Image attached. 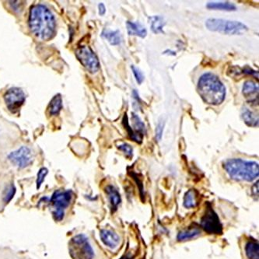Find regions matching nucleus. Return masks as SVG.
<instances>
[{
	"instance_id": "nucleus-10",
	"label": "nucleus",
	"mask_w": 259,
	"mask_h": 259,
	"mask_svg": "<svg viewBox=\"0 0 259 259\" xmlns=\"http://www.w3.org/2000/svg\"><path fill=\"white\" fill-rule=\"evenodd\" d=\"M26 99L24 91L18 88H12L6 92L4 101L7 108L12 113H16L20 110Z\"/></svg>"
},
{
	"instance_id": "nucleus-30",
	"label": "nucleus",
	"mask_w": 259,
	"mask_h": 259,
	"mask_svg": "<svg viewBox=\"0 0 259 259\" xmlns=\"http://www.w3.org/2000/svg\"><path fill=\"white\" fill-rule=\"evenodd\" d=\"M252 192L254 196H258V182L254 184L252 188Z\"/></svg>"
},
{
	"instance_id": "nucleus-8",
	"label": "nucleus",
	"mask_w": 259,
	"mask_h": 259,
	"mask_svg": "<svg viewBox=\"0 0 259 259\" xmlns=\"http://www.w3.org/2000/svg\"><path fill=\"white\" fill-rule=\"evenodd\" d=\"M132 127H131L128 122L127 115L125 114L124 116L123 124L125 129L127 130L129 137L136 143H141L143 141V136L146 133L144 123L139 119V117L134 113L132 114Z\"/></svg>"
},
{
	"instance_id": "nucleus-19",
	"label": "nucleus",
	"mask_w": 259,
	"mask_h": 259,
	"mask_svg": "<svg viewBox=\"0 0 259 259\" xmlns=\"http://www.w3.org/2000/svg\"><path fill=\"white\" fill-rule=\"evenodd\" d=\"M102 35L112 45H119L122 41L119 31H111V30L105 29L102 32Z\"/></svg>"
},
{
	"instance_id": "nucleus-13",
	"label": "nucleus",
	"mask_w": 259,
	"mask_h": 259,
	"mask_svg": "<svg viewBox=\"0 0 259 259\" xmlns=\"http://www.w3.org/2000/svg\"><path fill=\"white\" fill-rule=\"evenodd\" d=\"M100 236H101L102 242L107 247L115 249L119 246L120 237L115 232L112 231V230L104 229V230H102V231H101Z\"/></svg>"
},
{
	"instance_id": "nucleus-1",
	"label": "nucleus",
	"mask_w": 259,
	"mask_h": 259,
	"mask_svg": "<svg viewBox=\"0 0 259 259\" xmlns=\"http://www.w3.org/2000/svg\"><path fill=\"white\" fill-rule=\"evenodd\" d=\"M28 25L33 35L41 41L52 39L56 32L55 17L48 7L42 4L31 7Z\"/></svg>"
},
{
	"instance_id": "nucleus-11",
	"label": "nucleus",
	"mask_w": 259,
	"mask_h": 259,
	"mask_svg": "<svg viewBox=\"0 0 259 259\" xmlns=\"http://www.w3.org/2000/svg\"><path fill=\"white\" fill-rule=\"evenodd\" d=\"M8 159L14 166H18L20 169H24L32 163L34 154L30 148L21 146L15 151L11 152Z\"/></svg>"
},
{
	"instance_id": "nucleus-24",
	"label": "nucleus",
	"mask_w": 259,
	"mask_h": 259,
	"mask_svg": "<svg viewBox=\"0 0 259 259\" xmlns=\"http://www.w3.org/2000/svg\"><path fill=\"white\" fill-rule=\"evenodd\" d=\"M16 189L14 187V185H11V186L7 187L5 189V192L4 194V200L6 203H9L11 199L14 197V194H15Z\"/></svg>"
},
{
	"instance_id": "nucleus-7",
	"label": "nucleus",
	"mask_w": 259,
	"mask_h": 259,
	"mask_svg": "<svg viewBox=\"0 0 259 259\" xmlns=\"http://www.w3.org/2000/svg\"><path fill=\"white\" fill-rule=\"evenodd\" d=\"M76 58L82 66L91 73H96L100 69V62L98 56L89 46L82 45L76 51Z\"/></svg>"
},
{
	"instance_id": "nucleus-26",
	"label": "nucleus",
	"mask_w": 259,
	"mask_h": 259,
	"mask_svg": "<svg viewBox=\"0 0 259 259\" xmlns=\"http://www.w3.org/2000/svg\"><path fill=\"white\" fill-rule=\"evenodd\" d=\"M131 69H132V72L134 74L136 82H137L139 84H141V83L143 82V80H144L145 78L143 72H142L139 68L136 67L135 65H132Z\"/></svg>"
},
{
	"instance_id": "nucleus-3",
	"label": "nucleus",
	"mask_w": 259,
	"mask_h": 259,
	"mask_svg": "<svg viewBox=\"0 0 259 259\" xmlns=\"http://www.w3.org/2000/svg\"><path fill=\"white\" fill-rule=\"evenodd\" d=\"M223 167L233 180L252 182L258 177V163L254 161L230 159L225 161Z\"/></svg>"
},
{
	"instance_id": "nucleus-17",
	"label": "nucleus",
	"mask_w": 259,
	"mask_h": 259,
	"mask_svg": "<svg viewBox=\"0 0 259 259\" xmlns=\"http://www.w3.org/2000/svg\"><path fill=\"white\" fill-rule=\"evenodd\" d=\"M241 117L246 125L250 127H257L258 125V116L254 112L249 110L248 108H243L241 111Z\"/></svg>"
},
{
	"instance_id": "nucleus-20",
	"label": "nucleus",
	"mask_w": 259,
	"mask_h": 259,
	"mask_svg": "<svg viewBox=\"0 0 259 259\" xmlns=\"http://www.w3.org/2000/svg\"><path fill=\"white\" fill-rule=\"evenodd\" d=\"M208 9L218 10V11H235L237 7L230 2H211L206 5Z\"/></svg>"
},
{
	"instance_id": "nucleus-6",
	"label": "nucleus",
	"mask_w": 259,
	"mask_h": 259,
	"mask_svg": "<svg viewBox=\"0 0 259 259\" xmlns=\"http://www.w3.org/2000/svg\"><path fill=\"white\" fill-rule=\"evenodd\" d=\"M72 191L58 190L54 192L51 198V204L53 209V216L56 221H61L64 218L65 212L72 201Z\"/></svg>"
},
{
	"instance_id": "nucleus-9",
	"label": "nucleus",
	"mask_w": 259,
	"mask_h": 259,
	"mask_svg": "<svg viewBox=\"0 0 259 259\" xmlns=\"http://www.w3.org/2000/svg\"><path fill=\"white\" fill-rule=\"evenodd\" d=\"M201 227L210 234H220L223 231L220 218L210 204H208L207 210L202 218Z\"/></svg>"
},
{
	"instance_id": "nucleus-27",
	"label": "nucleus",
	"mask_w": 259,
	"mask_h": 259,
	"mask_svg": "<svg viewBox=\"0 0 259 259\" xmlns=\"http://www.w3.org/2000/svg\"><path fill=\"white\" fill-rule=\"evenodd\" d=\"M48 175V170L45 167L40 169L38 173V179H37V189L41 187V184L43 183L46 175Z\"/></svg>"
},
{
	"instance_id": "nucleus-16",
	"label": "nucleus",
	"mask_w": 259,
	"mask_h": 259,
	"mask_svg": "<svg viewBox=\"0 0 259 259\" xmlns=\"http://www.w3.org/2000/svg\"><path fill=\"white\" fill-rule=\"evenodd\" d=\"M201 234V230L197 227H190L189 229L182 230L178 234L179 241H186L196 238Z\"/></svg>"
},
{
	"instance_id": "nucleus-28",
	"label": "nucleus",
	"mask_w": 259,
	"mask_h": 259,
	"mask_svg": "<svg viewBox=\"0 0 259 259\" xmlns=\"http://www.w3.org/2000/svg\"><path fill=\"white\" fill-rule=\"evenodd\" d=\"M165 122L163 119L159 121L156 128V139L157 141H160L163 136V129H164Z\"/></svg>"
},
{
	"instance_id": "nucleus-31",
	"label": "nucleus",
	"mask_w": 259,
	"mask_h": 259,
	"mask_svg": "<svg viewBox=\"0 0 259 259\" xmlns=\"http://www.w3.org/2000/svg\"><path fill=\"white\" fill-rule=\"evenodd\" d=\"M121 259H134V257L132 254H126V255L124 256Z\"/></svg>"
},
{
	"instance_id": "nucleus-25",
	"label": "nucleus",
	"mask_w": 259,
	"mask_h": 259,
	"mask_svg": "<svg viewBox=\"0 0 259 259\" xmlns=\"http://www.w3.org/2000/svg\"><path fill=\"white\" fill-rule=\"evenodd\" d=\"M118 148H119V150L123 152L125 156H127V157H132V155H133V149H132L130 145L126 143H120L119 146H118Z\"/></svg>"
},
{
	"instance_id": "nucleus-12",
	"label": "nucleus",
	"mask_w": 259,
	"mask_h": 259,
	"mask_svg": "<svg viewBox=\"0 0 259 259\" xmlns=\"http://www.w3.org/2000/svg\"><path fill=\"white\" fill-rule=\"evenodd\" d=\"M242 93L248 103L257 105L258 103V85L252 80H247L244 82Z\"/></svg>"
},
{
	"instance_id": "nucleus-18",
	"label": "nucleus",
	"mask_w": 259,
	"mask_h": 259,
	"mask_svg": "<svg viewBox=\"0 0 259 259\" xmlns=\"http://www.w3.org/2000/svg\"><path fill=\"white\" fill-rule=\"evenodd\" d=\"M150 21V28L154 34H160L163 33V28H164L165 22L164 18L161 16H153L149 18Z\"/></svg>"
},
{
	"instance_id": "nucleus-22",
	"label": "nucleus",
	"mask_w": 259,
	"mask_h": 259,
	"mask_svg": "<svg viewBox=\"0 0 259 259\" xmlns=\"http://www.w3.org/2000/svg\"><path fill=\"white\" fill-rule=\"evenodd\" d=\"M62 108V99L60 95H57L52 98L48 105V109L51 115H57L59 114Z\"/></svg>"
},
{
	"instance_id": "nucleus-23",
	"label": "nucleus",
	"mask_w": 259,
	"mask_h": 259,
	"mask_svg": "<svg viewBox=\"0 0 259 259\" xmlns=\"http://www.w3.org/2000/svg\"><path fill=\"white\" fill-rule=\"evenodd\" d=\"M198 204V192L194 189L188 191L184 197V206L190 209L194 208Z\"/></svg>"
},
{
	"instance_id": "nucleus-5",
	"label": "nucleus",
	"mask_w": 259,
	"mask_h": 259,
	"mask_svg": "<svg viewBox=\"0 0 259 259\" xmlns=\"http://www.w3.org/2000/svg\"><path fill=\"white\" fill-rule=\"evenodd\" d=\"M69 254L73 259H95V248L85 234H78L71 239Z\"/></svg>"
},
{
	"instance_id": "nucleus-4",
	"label": "nucleus",
	"mask_w": 259,
	"mask_h": 259,
	"mask_svg": "<svg viewBox=\"0 0 259 259\" xmlns=\"http://www.w3.org/2000/svg\"><path fill=\"white\" fill-rule=\"evenodd\" d=\"M206 27L209 31L228 35H241L248 30L245 24L239 21L216 18L208 19Z\"/></svg>"
},
{
	"instance_id": "nucleus-2",
	"label": "nucleus",
	"mask_w": 259,
	"mask_h": 259,
	"mask_svg": "<svg viewBox=\"0 0 259 259\" xmlns=\"http://www.w3.org/2000/svg\"><path fill=\"white\" fill-rule=\"evenodd\" d=\"M197 91L203 102L208 105H220L226 97V88L223 82L211 72L203 74L199 78Z\"/></svg>"
},
{
	"instance_id": "nucleus-21",
	"label": "nucleus",
	"mask_w": 259,
	"mask_h": 259,
	"mask_svg": "<svg viewBox=\"0 0 259 259\" xmlns=\"http://www.w3.org/2000/svg\"><path fill=\"white\" fill-rule=\"evenodd\" d=\"M245 253L247 258L258 259L259 247L257 241L254 240H249L247 244H246Z\"/></svg>"
},
{
	"instance_id": "nucleus-29",
	"label": "nucleus",
	"mask_w": 259,
	"mask_h": 259,
	"mask_svg": "<svg viewBox=\"0 0 259 259\" xmlns=\"http://www.w3.org/2000/svg\"><path fill=\"white\" fill-rule=\"evenodd\" d=\"M98 9H99L100 15H105V13H106V8H105V6L103 4H100L98 5Z\"/></svg>"
},
{
	"instance_id": "nucleus-15",
	"label": "nucleus",
	"mask_w": 259,
	"mask_h": 259,
	"mask_svg": "<svg viewBox=\"0 0 259 259\" xmlns=\"http://www.w3.org/2000/svg\"><path fill=\"white\" fill-rule=\"evenodd\" d=\"M126 28H127L128 34L129 35L144 38L147 35V31H146V28L143 26L140 23L127 21L126 22Z\"/></svg>"
},
{
	"instance_id": "nucleus-14",
	"label": "nucleus",
	"mask_w": 259,
	"mask_h": 259,
	"mask_svg": "<svg viewBox=\"0 0 259 259\" xmlns=\"http://www.w3.org/2000/svg\"><path fill=\"white\" fill-rule=\"evenodd\" d=\"M105 192H106L109 201H110L112 210H113V212L116 211L117 209L120 205L121 202H122L120 193H119L118 189L113 186H107Z\"/></svg>"
}]
</instances>
